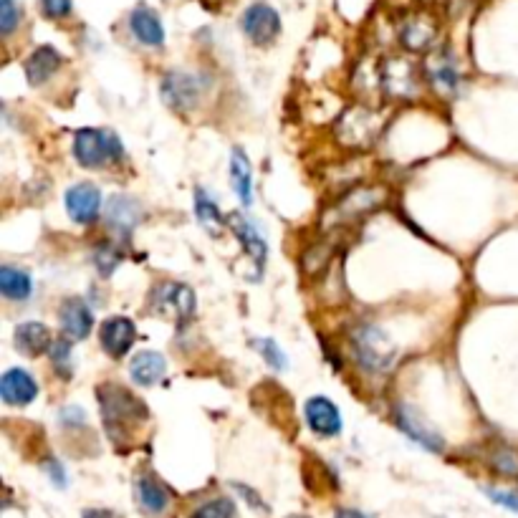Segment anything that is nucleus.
<instances>
[{
  "mask_svg": "<svg viewBox=\"0 0 518 518\" xmlns=\"http://www.w3.org/2000/svg\"><path fill=\"white\" fill-rule=\"evenodd\" d=\"M99 410L104 417V428L114 443H124L139 422L147 417V407L142 405L139 397H134L127 387L104 382L97 390Z\"/></svg>",
  "mask_w": 518,
  "mask_h": 518,
  "instance_id": "nucleus-1",
  "label": "nucleus"
},
{
  "mask_svg": "<svg viewBox=\"0 0 518 518\" xmlns=\"http://www.w3.org/2000/svg\"><path fill=\"white\" fill-rule=\"evenodd\" d=\"M387 187L382 185H359L352 187L349 193H344L342 198L334 200L329 208L321 215V228L324 230H342L349 225H357L359 220H364L367 215H372L374 210L385 208Z\"/></svg>",
  "mask_w": 518,
  "mask_h": 518,
  "instance_id": "nucleus-2",
  "label": "nucleus"
},
{
  "mask_svg": "<svg viewBox=\"0 0 518 518\" xmlns=\"http://www.w3.org/2000/svg\"><path fill=\"white\" fill-rule=\"evenodd\" d=\"M387 114L369 104H352L334 122V137L347 150H369L385 132Z\"/></svg>",
  "mask_w": 518,
  "mask_h": 518,
  "instance_id": "nucleus-3",
  "label": "nucleus"
},
{
  "mask_svg": "<svg viewBox=\"0 0 518 518\" xmlns=\"http://www.w3.org/2000/svg\"><path fill=\"white\" fill-rule=\"evenodd\" d=\"M74 157L86 170H99L112 162H122L124 147L117 134L107 129H81L74 139Z\"/></svg>",
  "mask_w": 518,
  "mask_h": 518,
  "instance_id": "nucleus-4",
  "label": "nucleus"
},
{
  "mask_svg": "<svg viewBox=\"0 0 518 518\" xmlns=\"http://www.w3.org/2000/svg\"><path fill=\"white\" fill-rule=\"evenodd\" d=\"M352 349L357 362L362 364L367 372H385L392 364L395 349L390 347L385 334L372 324H359L352 332Z\"/></svg>",
  "mask_w": 518,
  "mask_h": 518,
  "instance_id": "nucleus-5",
  "label": "nucleus"
},
{
  "mask_svg": "<svg viewBox=\"0 0 518 518\" xmlns=\"http://www.w3.org/2000/svg\"><path fill=\"white\" fill-rule=\"evenodd\" d=\"M150 306L155 314L165 316L170 321H185L193 316L195 311V294L190 286L177 284V281H165V284L155 286L150 296Z\"/></svg>",
  "mask_w": 518,
  "mask_h": 518,
  "instance_id": "nucleus-6",
  "label": "nucleus"
},
{
  "mask_svg": "<svg viewBox=\"0 0 518 518\" xmlns=\"http://www.w3.org/2000/svg\"><path fill=\"white\" fill-rule=\"evenodd\" d=\"M380 89L390 99L412 102L420 94V76H417L412 61L397 59V56L387 59L380 69Z\"/></svg>",
  "mask_w": 518,
  "mask_h": 518,
  "instance_id": "nucleus-7",
  "label": "nucleus"
},
{
  "mask_svg": "<svg viewBox=\"0 0 518 518\" xmlns=\"http://www.w3.org/2000/svg\"><path fill=\"white\" fill-rule=\"evenodd\" d=\"M160 91H162V99L167 102V107L185 114L198 104L200 81L190 74H182V71H170V74L162 79Z\"/></svg>",
  "mask_w": 518,
  "mask_h": 518,
  "instance_id": "nucleus-8",
  "label": "nucleus"
},
{
  "mask_svg": "<svg viewBox=\"0 0 518 518\" xmlns=\"http://www.w3.org/2000/svg\"><path fill=\"white\" fill-rule=\"evenodd\" d=\"M425 76H428L430 86L438 91L440 97H453L460 86L458 64H455L453 54L445 49L433 51V54L425 59Z\"/></svg>",
  "mask_w": 518,
  "mask_h": 518,
  "instance_id": "nucleus-9",
  "label": "nucleus"
},
{
  "mask_svg": "<svg viewBox=\"0 0 518 518\" xmlns=\"http://www.w3.org/2000/svg\"><path fill=\"white\" fill-rule=\"evenodd\" d=\"M241 26L256 46H268V43L276 41V36L281 33L278 13L273 11L271 6H266V3H253V6L243 13Z\"/></svg>",
  "mask_w": 518,
  "mask_h": 518,
  "instance_id": "nucleus-10",
  "label": "nucleus"
},
{
  "mask_svg": "<svg viewBox=\"0 0 518 518\" xmlns=\"http://www.w3.org/2000/svg\"><path fill=\"white\" fill-rule=\"evenodd\" d=\"M66 210L76 223H94L99 218V210H102V190L91 182H79V185L69 187L66 190Z\"/></svg>",
  "mask_w": 518,
  "mask_h": 518,
  "instance_id": "nucleus-11",
  "label": "nucleus"
},
{
  "mask_svg": "<svg viewBox=\"0 0 518 518\" xmlns=\"http://www.w3.org/2000/svg\"><path fill=\"white\" fill-rule=\"evenodd\" d=\"M134 498H137L139 508H145L150 516H162V513L170 511L172 506V493L165 483L160 481L152 473H142L134 481Z\"/></svg>",
  "mask_w": 518,
  "mask_h": 518,
  "instance_id": "nucleus-12",
  "label": "nucleus"
},
{
  "mask_svg": "<svg viewBox=\"0 0 518 518\" xmlns=\"http://www.w3.org/2000/svg\"><path fill=\"white\" fill-rule=\"evenodd\" d=\"M228 225L233 228V233L238 235L243 251H246V256L251 258V263L256 266V276L253 278H261L263 268H266V256H268V246L266 241H263V235L258 233V228L251 223V220L241 218L238 213L228 215Z\"/></svg>",
  "mask_w": 518,
  "mask_h": 518,
  "instance_id": "nucleus-13",
  "label": "nucleus"
},
{
  "mask_svg": "<svg viewBox=\"0 0 518 518\" xmlns=\"http://www.w3.org/2000/svg\"><path fill=\"white\" fill-rule=\"evenodd\" d=\"M438 38V21L430 13H417L410 16L400 28V43L412 54L428 51Z\"/></svg>",
  "mask_w": 518,
  "mask_h": 518,
  "instance_id": "nucleus-14",
  "label": "nucleus"
},
{
  "mask_svg": "<svg viewBox=\"0 0 518 518\" xmlns=\"http://www.w3.org/2000/svg\"><path fill=\"white\" fill-rule=\"evenodd\" d=\"M306 425L321 438H334L342 433V415L329 397H311L306 402Z\"/></svg>",
  "mask_w": 518,
  "mask_h": 518,
  "instance_id": "nucleus-15",
  "label": "nucleus"
},
{
  "mask_svg": "<svg viewBox=\"0 0 518 518\" xmlns=\"http://www.w3.org/2000/svg\"><path fill=\"white\" fill-rule=\"evenodd\" d=\"M134 324L127 319V316H112L102 324V332H99V339H102L104 352L112 359H122L129 349L134 347Z\"/></svg>",
  "mask_w": 518,
  "mask_h": 518,
  "instance_id": "nucleus-16",
  "label": "nucleus"
},
{
  "mask_svg": "<svg viewBox=\"0 0 518 518\" xmlns=\"http://www.w3.org/2000/svg\"><path fill=\"white\" fill-rule=\"evenodd\" d=\"M36 395H38V385L26 369L13 367L0 377V397H3L6 405H16V407L31 405V402L36 400Z\"/></svg>",
  "mask_w": 518,
  "mask_h": 518,
  "instance_id": "nucleus-17",
  "label": "nucleus"
},
{
  "mask_svg": "<svg viewBox=\"0 0 518 518\" xmlns=\"http://www.w3.org/2000/svg\"><path fill=\"white\" fill-rule=\"evenodd\" d=\"M59 319L61 329L69 339H86L91 334V326H94V314L84 304V299H66L59 311Z\"/></svg>",
  "mask_w": 518,
  "mask_h": 518,
  "instance_id": "nucleus-18",
  "label": "nucleus"
},
{
  "mask_svg": "<svg viewBox=\"0 0 518 518\" xmlns=\"http://www.w3.org/2000/svg\"><path fill=\"white\" fill-rule=\"evenodd\" d=\"M13 339H16L18 352L28 354V357H38V354L49 352L51 344H54L49 326H43L41 321H26V324H18Z\"/></svg>",
  "mask_w": 518,
  "mask_h": 518,
  "instance_id": "nucleus-19",
  "label": "nucleus"
},
{
  "mask_svg": "<svg viewBox=\"0 0 518 518\" xmlns=\"http://www.w3.org/2000/svg\"><path fill=\"white\" fill-rule=\"evenodd\" d=\"M129 28H132L134 38L145 43V46H162L165 43V28H162L157 13L147 6L134 8L132 18H129Z\"/></svg>",
  "mask_w": 518,
  "mask_h": 518,
  "instance_id": "nucleus-20",
  "label": "nucleus"
},
{
  "mask_svg": "<svg viewBox=\"0 0 518 518\" xmlns=\"http://www.w3.org/2000/svg\"><path fill=\"white\" fill-rule=\"evenodd\" d=\"M129 374L142 387L157 385L167 374V359L160 352H139L129 364Z\"/></svg>",
  "mask_w": 518,
  "mask_h": 518,
  "instance_id": "nucleus-21",
  "label": "nucleus"
},
{
  "mask_svg": "<svg viewBox=\"0 0 518 518\" xmlns=\"http://www.w3.org/2000/svg\"><path fill=\"white\" fill-rule=\"evenodd\" d=\"M395 420H397V425H400V428L405 430V433L410 435L417 445H422V448L433 450V453H440V450L445 448L443 438H440L438 433H433L430 428H425V422L417 420V417L412 415L410 407H397Z\"/></svg>",
  "mask_w": 518,
  "mask_h": 518,
  "instance_id": "nucleus-22",
  "label": "nucleus"
},
{
  "mask_svg": "<svg viewBox=\"0 0 518 518\" xmlns=\"http://www.w3.org/2000/svg\"><path fill=\"white\" fill-rule=\"evenodd\" d=\"M61 69V54L54 46H41L31 54V59L26 61V76L33 86L46 84L56 71Z\"/></svg>",
  "mask_w": 518,
  "mask_h": 518,
  "instance_id": "nucleus-23",
  "label": "nucleus"
},
{
  "mask_svg": "<svg viewBox=\"0 0 518 518\" xmlns=\"http://www.w3.org/2000/svg\"><path fill=\"white\" fill-rule=\"evenodd\" d=\"M251 162H248L246 152L241 147H235L233 157H230V185H233L235 195L243 205L253 203V180H251Z\"/></svg>",
  "mask_w": 518,
  "mask_h": 518,
  "instance_id": "nucleus-24",
  "label": "nucleus"
},
{
  "mask_svg": "<svg viewBox=\"0 0 518 518\" xmlns=\"http://www.w3.org/2000/svg\"><path fill=\"white\" fill-rule=\"evenodd\" d=\"M33 291V281L26 271L13 266L0 268V294L11 301H26Z\"/></svg>",
  "mask_w": 518,
  "mask_h": 518,
  "instance_id": "nucleus-25",
  "label": "nucleus"
},
{
  "mask_svg": "<svg viewBox=\"0 0 518 518\" xmlns=\"http://www.w3.org/2000/svg\"><path fill=\"white\" fill-rule=\"evenodd\" d=\"M334 253H337V246H334L332 241H324V238H321V241L311 243L304 251V256H301V271L309 278H316L326 266H329Z\"/></svg>",
  "mask_w": 518,
  "mask_h": 518,
  "instance_id": "nucleus-26",
  "label": "nucleus"
},
{
  "mask_svg": "<svg viewBox=\"0 0 518 518\" xmlns=\"http://www.w3.org/2000/svg\"><path fill=\"white\" fill-rule=\"evenodd\" d=\"M195 215H198L200 225H203L210 235H220L225 223H228V220H223V215H220L218 205H215L203 190H195Z\"/></svg>",
  "mask_w": 518,
  "mask_h": 518,
  "instance_id": "nucleus-27",
  "label": "nucleus"
},
{
  "mask_svg": "<svg viewBox=\"0 0 518 518\" xmlns=\"http://www.w3.org/2000/svg\"><path fill=\"white\" fill-rule=\"evenodd\" d=\"M488 465L493 473L503 478H518V450L508 448V445H498L488 455Z\"/></svg>",
  "mask_w": 518,
  "mask_h": 518,
  "instance_id": "nucleus-28",
  "label": "nucleus"
},
{
  "mask_svg": "<svg viewBox=\"0 0 518 518\" xmlns=\"http://www.w3.org/2000/svg\"><path fill=\"white\" fill-rule=\"evenodd\" d=\"M139 208L129 198H114L112 205H109V223L119 230H129L134 223H137Z\"/></svg>",
  "mask_w": 518,
  "mask_h": 518,
  "instance_id": "nucleus-29",
  "label": "nucleus"
},
{
  "mask_svg": "<svg viewBox=\"0 0 518 518\" xmlns=\"http://www.w3.org/2000/svg\"><path fill=\"white\" fill-rule=\"evenodd\" d=\"M49 357H51V367L54 372L59 374L61 380H69L71 377V342L69 339H56L49 349Z\"/></svg>",
  "mask_w": 518,
  "mask_h": 518,
  "instance_id": "nucleus-30",
  "label": "nucleus"
},
{
  "mask_svg": "<svg viewBox=\"0 0 518 518\" xmlns=\"http://www.w3.org/2000/svg\"><path fill=\"white\" fill-rule=\"evenodd\" d=\"M190 518H238V508L230 498H213V501L195 508Z\"/></svg>",
  "mask_w": 518,
  "mask_h": 518,
  "instance_id": "nucleus-31",
  "label": "nucleus"
},
{
  "mask_svg": "<svg viewBox=\"0 0 518 518\" xmlns=\"http://www.w3.org/2000/svg\"><path fill=\"white\" fill-rule=\"evenodd\" d=\"M253 347L258 349V354L263 357V362L271 364L273 369H286L289 367V362H286V354L284 349L278 347L273 339H253Z\"/></svg>",
  "mask_w": 518,
  "mask_h": 518,
  "instance_id": "nucleus-32",
  "label": "nucleus"
},
{
  "mask_svg": "<svg viewBox=\"0 0 518 518\" xmlns=\"http://www.w3.org/2000/svg\"><path fill=\"white\" fill-rule=\"evenodd\" d=\"M119 261H122V253H119L112 243H104V246H99L97 251H94V266H97V271L102 273V276H112V271L119 266Z\"/></svg>",
  "mask_w": 518,
  "mask_h": 518,
  "instance_id": "nucleus-33",
  "label": "nucleus"
},
{
  "mask_svg": "<svg viewBox=\"0 0 518 518\" xmlns=\"http://www.w3.org/2000/svg\"><path fill=\"white\" fill-rule=\"evenodd\" d=\"M21 21V6L16 0H0V31L3 36H11Z\"/></svg>",
  "mask_w": 518,
  "mask_h": 518,
  "instance_id": "nucleus-34",
  "label": "nucleus"
},
{
  "mask_svg": "<svg viewBox=\"0 0 518 518\" xmlns=\"http://www.w3.org/2000/svg\"><path fill=\"white\" fill-rule=\"evenodd\" d=\"M486 496L491 498L493 503H498V506H503V508H508V511L518 513V493L498 491V488H486Z\"/></svg>",
  "mask_w": 518,
  "mask_h": 518,
  "instance_id": "nucleus-35",
  "label": "nucleus"
},
{
  "mask_svg": "<svg viewBox=\"0 0 518 518\" xmlns=\"http://www.w3.org/2000/svg\"><path fill=\"white\" fill-rule=\"evenodd\" d=\"M49 18H66L71 13V0H41Z\"/></svg>",
  "mask_w": 518,
  "mask_h": 518,
  "instance_id": "nucleus-36",
  "label": "nucleus"
},
{
  "mask_svg": "<svg viewBox=\"0 0 518 518\" xmlns=\"http://www.w3.org/2000/svg\"><path fill=\"white\" fill-rule=\"evenodd\" d=\"M43 468L49 470V476H51V481H54V486H59V488L66 486V473H64V468H61V463H56L54 458H49L46 463H43Z\"/></svg>",
  "mask_w": 518,
  "mask_h": 518,
  "instance_id": "nucleus-37",
  "label": "nucleus"
},
{
  "mask_svg": "<svg viewBox=\"0 0 518 518\" xmlns=\"http://www.w3.org/2000/svg\"><path fill=\"white\" fill-rule=\"evenodd\" d=\"M61 420H64L66 428H71V425H79V422H84V412H81L79 407H66V410L61 412Z\"/></svg>",
  "mask_w": 518,
  "mask_h": 518,
  "instance_id": "nucleus-38",
  "label": "nucleus"
},
{
  "mask_svg": "<svg viewBox=\"0 0 518 518\" xmlns=\"http://www.w3.org/2000/svg\"><path fill=\"white\" fill-rule=\"evenodd\" d=\"M235 488H238V491H241V496H246L248 501H251V506H253V508H258V511H266V506H263V501H261V498L256 496V493L251 491V488L238 486V483H235Z\"/></svg>",
  "mask_w": 518,
  "mask_h": 518,
  "instance_id": "nucleus-39",
  "label": "nucleus"
},
{
  "mask_svg": "<svg viewBox=\"0 0 518 518\" xmlns=\"http://www.w3.org/2000/svg\"><path fill=\"white\" fill-rule=\"evenodd\" d=\"M81 518H119L114 511H107V508H89V511H84V516Z\"/></svg>",
  "mask_w": 518,
  "mask_h": 518,
  "instance_id": "nucleus-40",
  "label": "nucleus"
},
{
  "mask_svg": "<svg viewBox=\"0 0 518 518\" xmlns=\"http://www.w3.org/2000/svg\"><path fill=\"white\" fill-rule=\"evenodd\" d=\"M334 518H369V516L362 511H354V508H342V511H337V516Z\"/></svg>",
  "mask_w": 518,
  "mask_h": 518,
  "instance_id": "nucleus-41",
  "label": "nucleus"
}]
</instances>
